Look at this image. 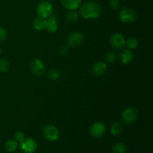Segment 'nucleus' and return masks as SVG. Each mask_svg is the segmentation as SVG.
<instances>
[{
	"label": "nucleus",
	"instance_id": "nucleus-21",
	"mask_svg": "<svg viewBox=\"0 0 153 153\" xmlns=\"http://www.w3.org/2000/svg\"><path fill=\"white\" fill-rule=\"evenodd\" d=\"M123 127L122 125L119 123H115L112 125L111 128V132L114 135H118L122 132Z\"/></svg>",
	"mask_w": 153,
	"mask_h": 153
},
{
	"label": "nucleus",
	"instance_id": "nucleus-4",
	"mask_svg": "<svg viewBox=\"0 0 153 153\" xmlns=\"http://www.w3.org/2000/svg\"><path fill=\"white\" fill-rule=\"evenodd\" d=\"M139 116V113L135 108L129 107L122 113V120L126 124H131L135 122Z\"/></svg>",
	"mask_w": 153,
	"mask_h": 153
},
{
	"label": "nucleus",
	"instance_id": "nucleus-15",
	"mask_svg": "<svg viewBox=\"0 0 153 153\" xmlns=\"http://www.w3.org/2000/svg\"><path fill=\"white\" fill-rule=\"evenodd\" d=\"M46 25V19L41 16H37L33 21V26L37 31H42L45 28Z\"/></svg>",
	"mask_w": 153,
	"mask_h": 153
},
{
	"label": "nucleus",
	"instance_id": "nucleus-5",
	"mask_svg": "<svg viewBox=\"0 0 153 153\" xmlns=\"http://www.w3.org/2000/svg\"><path fill=\"white\" fill-rule=\"evenodd\" d=\"M43 134L45 138L49 141H55L59 138V131L58 128L52 125H47L43 128Z\"/></svg>",
	"mask_w": 153,
	"mask_h": 153
},
{
	"label": "nucleus",
	"instance_id": "nucleus-13",
	"mask_svg": "<svg viewBox=\"0 0 153 153\" xmlns=\"http://www.w3.org/2000/svg\"><path fill=\"white\" fill-rule=\"evenodd\" d=\"M62 5L69 10H76L81 6L82 0H61Z\"/></svg>",
	"mask_w": 153,
	"mask_h": 153
},
{
	"label": "nucleus",
	"instance_id": "nucleus-8",
	"mask_svg": "<svg viewBox=\"0 0 153 153\" xmlns=\"http://www.w3.org/2000/svg\"><path fill=\"white\" fill-rule=\"evenodd\" d=\"M30 67H31V73L36 76H42L44 74L46 70L44 64L40 59H34V61H31Z\"/></svg>",
	"mask_w": 153,
	"mask_h": 153
},
{
	"label": "nucleus",
	"instance_id": "nucleus-26",
	"mask_svg": "<svg viewBox=\"0 0 153 153\" xmlns=\"http://www.w3.org/2000/svg\"><path fill=\"white\" fill-rule=\"evenodd\" d=\"M109 3H110L111 7L114 9L118 8L120 7V4L119 0H110Z\"/></svg>",
	"mask_w": 153,
	"mask_h": 153
},
{
	"label": "nucleus",
	"instance_id": "nucleus-11",
	"mask_svg": "<svg viewBox=\"0 0 153 153\" xmlns=\"http://www.w3.org/2000/svg\"><path fill=\"white\" fill-rule=\"evenodd\" d=\"M58 21H57V16L55 15H50L49 17L46 19V25L45 28L49 33H55L58 30Z\"/></svg>",
	"mask_w": 153,
	"mask_h": 153
},
{
	"label": "nucleus",
	"instance_id": "nucleus-22",
	"mask_svg": "<svg viewBox=\"0 0 153 153\" xmlns=\"http://www.w3.org/2000/svg\"><path fill=\"white\" fill-rule=\"evenodd\" d=\"M126 44L127 45L129 49H134L137 47L138 46V42H137V39L134 38V37H131V38L128 39L127 41H126Z\"/></svg>",
	"mask_w": 153,
	"mask_h": 153
},
{
	"label": "nucleus",
	"instance_id": "nucleus-25",
	"mask_svg": "<svg viewBox=\"0 0 153 153\" xmlns=\"http://www.w3.org/2000/svg\"><path fill=\"white\" fill-rule=\"evenodd\" d=\"M7 33L6 31V30L4 28L0 26V42H2L4 40H5V39L7 38Z\"/></svg>",
	"mask_w": 153,
	"mask_h": 153
},
{
	"label": "nucleus",
	"instance_id": "nucleus-28",
	"mask_svg": "<svg viewBox=\"0 0 153 153\" xmlns=\"http://www.w3.org/2000/svg\"><path fill=\"white\" fill-rule=\"evenodd\" d=\"M0 52H1V48H0Z\"/></svg>",
	"mask_w": 153,
	"mask_h": 153
},
{
	"label": "nucleus",
	"instance_id": "nucleus-27",
	"mask_svg": "<svg viewBox=\"0 0 153 153\" xmlns=\"http://www.w3.org/2000/svg\"><path fill=\"white\" fill-rule=\"evenodd\" d=\"M67 52H68V46L67 45H64L59 48V53L61 55H66Z\"/></svg>",
	"mask_w": 153,
	"mask_h": 153
},
{
	"label": "nucleus",
	"instance_id": "nucleus-6",
	"mask_svg": "<svg viewBox=\"0 0 153 153\" xmlns=\"http://www.w3.org/2000/svg\"><path fill=\"white\" fill-rule=\"evenodd\" d=\"M19 148L25 153H34L37 149V143L32 138L24 139L22 142H20Z\"/></svg>",
	"mask_w": 153,
	"mask_h": 153
},
{
	"label": "nucleus",
	"instance_id": "nucleus-17",
	"mask_svg": "<svg viewBox=\"0 0 153 153\" xmlns=\"http://www.w3.org/2000/svg\"><path fill=\"white\" fill-rule=\"evenodd\" d=\"M47 76L51 81H57L61 77V73L58 70L53 69V70H49V73H47Z\"/></svg>",
	"mask_w": 153,
	"mask_h": 153
},
{
	"label": "nucleus",
	"instance_id": "nucleus-7",
	"mask_svg": "<svg viewBox=\"0 0 153 153\" xmlns=\"http://www.w3.org/2000/svg\"><path fill=\"white\" fill-rule=\"evenodd\" d=\"M105 131V126L101 122L95 123L90 128V134L92 137H96V138H99L104 135Z\"/></svg>",
	"mask_w": 153,
	"mask_h": 153
},
{
	"label": "nucleus",
	"instance_id": "nucleus-12",
	"mask_svg": "<svg viewBox=\"0 0 153 153\" xmlns=\"http://www.w3.org/2000/svg\"><path fill=\"white\" fill-rule=\"evenodd\" d=\"M107 64L103 61H98L92 67V73L95 76H101L104 75L107 70Z\"/></svg>",
	"mask_w": 153,
	"mask_h": 153
},
{
	"label": "nucleus",
	"instance_id": "nucleus-19",
	"mask_svg": "<svg viewBox=\"0 0 153 153\" xmlns=\"http://www.w3.org/2000/svg\"><path fill=\"white\" fill-rule=\"evenodd\" d=\"M9 68H10V64L7 58H0V72L5 73L9 70Z\"/></svg>",
	"mask_w": 153,
	"mask_h": 153
},
{
	"label": "nucleus",
	"instance_id": "nucleus-9",
	"mask_svg": "<svg viewBox=\"0 0 153 153\" xmlns=\"http://www.w3.org/2000/svg\"><path fill=\"white\" fill-rule=\"evenodd\" d=\"M110 43L113 48L116 49H121L125 46L126 40L120 33H114L111 37Z\"/></svg>",
	"mask_w": 153,
	"mask_h": 153
},
{
	"label": "nucleus",
	"instance_id": "nucleus-23",
	"mask_svg": "<svg viewBox=\"0 0 153 153\" xmlns=\"http://www.w3.org/2000/svg\"><path fill=\"white\" fill-rule=\"evenodd\" d=\"M117 60V55L114 52H109L105 55V61L109 64L115 62Z\"/></svg>",
	"mask_w": 153,
	"mask_h": 153
},
{
	"label": "nucleus",
	"instance_id": "nucleus-24",
	"mask_svg": "<svg viewBox=\"0 0 153 153\" xmlns=\"http://www.w3.org/2000/svg\"><path fill=\"white\" fill-rule=\"evenodd\" d=\"M14 138L16 140V141H18L20 143V142H22L25 139V134L22 131H16L14 134Z\"/></svg>",
	"mask_w": 153,
	"mask_h": 153
},
{
	"label": "nucleus",
	"instance_id": "nucleus-10",
	"mask_svg": "<svg viewBox=\"0 0 153 153\" xmlns=\"http://www.w3.org/2000/svg\"><path fill=\"white\" fill-rule=\"evenodd\" d=\"M85 40V37L80 32H73L69 35L67 38L69 46L72 47H78L82 44Z\"/></svg>",
	"mask_w": 153,
	"mask_h": 153
},
{
	"label": "nucleus",
	"instance_id": "nucleus-1",
	"mask_svg": "<svg viewBox=\"0 0 153 153\" xmlns=\"http://www.w3.org/2000/svg\"><path fill=\"white\" fill-rule=\"evenodd\" d=\"M102 9L98 3L94 1H88L80 6L79 13L84 19H96L101 14Z\"/></svg>",
	"mask_w": 153,
	"mask_h": 153
},
{
	"label": "nucleus",
	"instance_id": "nucleus-2",
	"mask_svg": "<svg viewBox=\"0 0 153 153\" xmlns=\"http://www.w3.org/2000/svg\"><path fill=\"white\" fill-rule=\"evenodd\" d=\"M137 12L131 7H123L120 11V19L123 22L129 23L137 19Z\"/></svg>",
	"mask_w": 153,
	"mask_h": 153
},
{
	"label": "nucleus",
	"instance_id": "nucleus-20",
	"mask_svg": "<svg viewBox=\"0 0 153 153\" xmlns=\"http://www.w3.org/2000/svg\"><path fill=\"white\" fill-rule=\"evenodd\" d=\"M114 153H126V146L122 143H117L113 146Z\"/></svg>",
	"mask_w": 153,
	"mask_h": 153
},
{
	"label": "nucleus",
	"instance_id": "nucleus-3",
	"mask_svg": "<svg viewBox=\"0 0 153 153\" xmlns=\"http://www.w3.org/2000/svg\"><path fill=\"white\" fill-rule=\"evenodd\" d=\"M37 12L39 16L46 19L53 12V7L52 4L48 1H42L37 4Z\"/></svg>",
	"mask_w": 153,
	"mask_h": 153
},
{
	"label": "nucleus",
	"instance_id": "nucleus-18",
	"mask_svg": "<svg viewBox=\"0 0 153 153\" xmlns=\"http://www.w3.org/2000/svg\"><path fill=\"white\" fill-rule=\"evenodd\" d=\"M66 18H67L68 22H73L78 19V18H79V13H78L75 10H69V11L67 12V15H66Z\"/></svg>",
	"mask_w": 153,
	"mask_h": 153
},
{
	"label": "nucleus",
	"instance_id": "nucleus-16",
	"mask_svg": "<svg viewBox=\"0 0 153 153\" xmlns=\"http://www.w3.org/2000/svg\"><path fill=\"white\" fill-rule=\"evenodd\" d=\"M17 142L16 140H7V142L4 144V149L7 152H13L14 151H16V149H17Z\"/></svg>",
	"mask_w": 153,
	"mask_h": 153
},
{
	"label": "nucleus",
	"instance_id": "nucleus-14",
	"mask_svg": "<svg viewBox=\"0 0 153 153\" xmlns=\"http://www.w3.org/2000/svg\"><path fill=\"white\" fill-rule=\"evenodd\" d=\"M133 58H134L133 53L130 50H128V49L123 50L120 55L121 62L124 64H128L131 63L132 61Z\"/></svg>",
	"mask_w": 153,
	"mask_h": 153
}]
</instances>
